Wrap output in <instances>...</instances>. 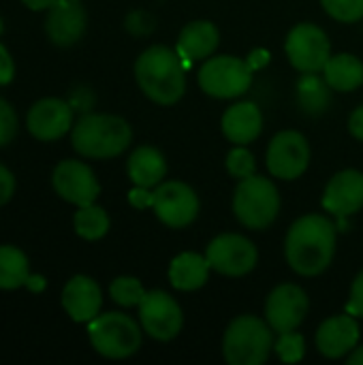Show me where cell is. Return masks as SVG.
I'll return each instance as SVG.
<instances>
[{"label": "cell", "mask_w": 363, "mask_h": 365, "mask_svg": "<svg viewBox=\"0 0 363 365\" xmlns=\"http://www.w3.org/2000/svg\"><path fill=\"white\" fill-rule=\"evenodd\" d=\"M276 355L280 357V361L285 364H300L306 355V342L304 336L297 331H285L278 334V342H276Z\"/></svg>", "instance_id": "cell-29"}, {"label": "cell", "mask_w": 363, "mask_h": 365, "mask_svg": "<svg viewBox=\"0 0 363 365\" xmlns=\"http://www.w3.org/2000/svg\"><path fill=\"white\" fill-rule=\"evenodd\" d=\"M53 190L68 203L81 207L90 205L101 195V184L94 171L81 160H62L56 165L51 175Z\"/></svg>", "instance_id": "cell-14"}, {"label": "cell", "mask_w": 363, "mask_h": 365, "mask_svg": "<svg viewBox=\"0 0 363 365\" xmlns=\"http://www.w3.org/2000/svg\"><path fill=\"white\" fill-rule=\"evenodd\" d=\"M252 68L246 60L235 56H216L203 62L199 71V86L208 96L235 98L248 92L252 83Z\"/></svg>", "instance_id": "cell-7"}, {"label": "cell", "mask_w": 363, "mask_h": 365, "mask_svg": "<svg viewBox=\"0 0 363 365\" xmlns=\"http://www.w3.org/2000/svg\"><path fill=\"white\" fill-rule=\"evenodd\" d=\"M325 77H319L317 73H304L297 81V103L308 115H321L329 103L332 92Z\"/></svg>", "instance_id": "cell-25"}, {"label": "cell", "mask_w": 363, "mask_h": 365, "mask_svg": "<svg viewBox=\"0 0 363 365\" xmlns=\"http://www.w3.org/2000/svg\"><path fill=\"white\" fill-rule=\"evenodd\" d=\"M227 171L237 178V180H244V178H250L255 175L257 171V163H255V156L250 150H246L244 145H235L229 156H227Z\"/></svg>", "instance_id": "cell-31"}, {"label": "cell", "mask_w": 363, "mask_h": 365, "mask_svg": "<svg viewBox=\"0 0 363 365\" xmlns=\"http://www.w3.org/2000/svg\"><path fill=\"white\" fill-rule=\"evenodd\" d=\"M152 210L163 225L171 229H182V227H188L197 218L199 199L188 184L173 180V182H165L156 186Z\"/></svg>", "instance_id": "cell-12"}, {"label": "cell", "mask_w": 363, "mask_h": 365, "mask_svg": "<svg viewBox=\"0 0 363 365\" xmlns=\"http://www.w3.org/2000/svg\"><path fill=\"white\" fill-rule=\"evenodd\" d=\"M274 349V329L270 323L244 314L231 321L223 338V355L231 365H261Z\"/></svg>", "instance_id": "cell-4"}, {"label": "cell", "mask_w": 363, "mask_h": 365, "mask_svg": "<svg viewBox=\"0 0 363 365\" xmlns=\"http://www.w3.org/2000/svg\"><path fill=\"white\" fill-rule=\"evenodd\" d=\"M0 32H2V19H0Z\"/></svg>", "instance_id": "cell-44"}, {"label": "cell", "mask_w": 363, "mask_h": 365, "mask_svg": "<svg viewBox=\"0 0 363 365\" xmlns=\"http://www.w3.org/2000/svg\"><path fill=\"white\" fill-rule=\"evenodd\" d=\"M73 227H75V233L79 237H83L88 242H96V240L107 235V231H109V216L96 203L81 205L75 212V216H73Z\"/></svg>", "instance_id": "cell-27"}, {"label": "cell", "mask_w": 363, "mask_h": 365, "mask_svg": "<svg viewBox=\"0 0 363 365\" xmlns=\"http://www.w3.org/2000/svg\"><path fill=\"white\" fill-rule=\"evenodd\" d=\"M186 71L188 66L178 49L165 45L148 47L135 62V77L141 92L158 105H173L182 98Z\"/></svg>", "instance_id": "cell-2"}, {"label": "cell", "mask_w": 363, "mask_h": 365, "mask_svg": "<svg viewBox=\"0 0 363 365\" xmlns=\"http://www.w3.org/2000/svg\"><path fill=\"white\" fill-rule=\"evenodd\" d=\"M347 361H349V365H363V346H355Z\"/></svg>", "instance_id": "cell-43"}, {"label": "cell", "mask_w": 363, "mask_h": 365, "mask_svg": "<svg viewBox=\"0 0 363 365\" xmlns=\"http://www.w3.org/2000/svg\"><path fill=\"white\" fill-rule=\"evenodd\" d=\"M223 133L235 145L252 143L263 130V115L255 103H237L229 107L223 115Z\"/></svg>", "instance_id": "cell-20"}, {"label": "cell", "mask_w": 363, "mask_h": 365, "mask_svg": "<svg viewBox=\"0 0 363 365\" xmlns=\"http://www.w3.org/2000/svg\"><path fill=\"white\" fill-rule=\"evenodd\" d=\"M310 165V143L297 130L278 133L267 148V169L274 178L297 180Z\"/></svg>", "instance_id": "cell-10"}, {"label": "cell", "mask_w": 363, "mask_h": 365, "mask_svg": "<svg viewBox=\"0 0 363 365\" xmlns=\"http://www.w3.org/2000/svg\"><path fill=\"white\" fill-rule=\"evenodd\" d=\"M141 329L137 321L122 312L98 314L88 325L92 349L107 359H126L141 346Z\"/></svg>", "instance_id": "cell-6"}, {"label": "cell", "mask_w": 363, "mask_h": 365, "mask_svg": "<svg viewBox=\"0 0 363 365\" xmlns=\"http://www.w3.org/2000/svg\"><path fill=\"white\" fill-rule=\"evenodd\" d=\"M154 19L152 15H148L145 11H133L128 17H126V30L135 36H145L154 30Z\"/></svg>", "instance_id": "cell-33"}, {"label": "cell", "mask_w": 363, "mask_h": 365, "mask_svg": "<svg viewBox=\"0 0 363 365\" xmlns=\"http://www.w3.org/2000/svg\"><path fill=\"white\" fill-rule=\"evenodd\" d=\"M47 11L49 13L45 21V32L53 45L71 47L83 36L88 15L79 0H56Z\"/></svg>", "instance_id": "cell-16"}, {"label": "cell", "mask_w": 363, "mask_h": 365, "mask_svg": "<svg viewBox=\"0 0 363 365\" xmlns=\"http://www.w3.org/2000/svg\"><path fill=\"white\" fill-rule=\"evenodd\" d=\"M128 203L137 210H145V207H152L154 203V192H150V188H143V186H135L131 192H128Z\"/></svg>", "instance_id": "cell-35"}, {"label": "cell", "mask_w": 363, "mask_h": 365, "mask_svg": "<svg viewBox=\"0 0 363 365\" xmlns=\"http://www.w3.org/2000/svg\"><path fill=\"white\" fill-rule=\"evenodd\" d=\"M139 321L143 331L160 342L173 340L184 325V317L178 302L165 291L145 293L143 302L139 304Z\"/></svg>", "instance_id": "cell-11"}, {"label": "cell", "mask_w": 363, "mask_h": 365, "mask_svg": "<svg viewBox=\"0 0 363 365\" xmlns=\"http://www.w3.org/2000/svg\"><path fill=\"white\" fill-rule=\"evenodd\" d=\"M323 207L338 218L357 214L363 207V173L355 169L336 173L323 192Z\"/></svg>", "instance_id": "cell-17"}, {"label": "cell", "mask_w": 363, "mask_h": 365, "mask_svg": "<svg viewBox=\"0 0 363 365\" xmlns=\"http://www.w3.org/2000/svg\"><path fill=\"white\" fill-rule=\"evenodd\" d=\"M349 130H351V135H353L355 139L363 141V105L362 107H357V109L351 113V118H349Z\"/></svg>", "instance_id": "cell-39"}, {"label": "cell", "mask_w": 363, "mask_h": 365, "mask_svg": "<svg viewBox=\"0 0 363 365\" xmlns=\"http://www.w3.org/2000/svg\"><path fill=\"white\" fill-rule=\"evenodd\" d=\"M26 126L34 139L56 141L73 128V107L62 98H41L30 107Z\"/></svg>", "instance_id": "cell-15"}, {"label": "cell", "mask_w": 363, "mask_h": 365, "mask_svg": "<svg viewBox=\"0 0 363 365\" xmlns=\"http://www.w3.org/2000/svg\"><path fill=\"white\" fill-rule=\"evenodd\" d=\"M289 62L302 73H319L325 68L327 60L332 58V45L325 34L315 24H300L295 26L285 43Z\"/></svg>", "instance_id": "cell-9"}, {"label": "cell", "mask_w": 363, "mask_h": 365, "mask_svg": "<svg viewBox=\"0 0 363 365\" xmlns=\"http://www.w3.org/2000/svg\"><path fill=\"white\" fill-rule=\"evenodd\" d=\"M17 133V115L9 101L0 96V148L11 143V139Z\"/></svg>", "instance_id": "cell-32"}, {"label": "cell", "mask_w": 363, "mask_h": 365, "mask_svg": "<svg viewBox=\"0 0 363 365\" xmlns=\"http://www.w3.org/2000/svg\"><path fill=\"white\" fill-rule=\"evenodd\" d=\"M246 62L250 64V68H252V71L263 68V66L270 62V51H265V49H255V51L246 58Z\"/></svg>", "instance_id": "cell-40"}, {"label": "cell", "mask_w": 363, "mask_h": 365, "mask_svg": "<svg viewBox=\"0 0 363 365\" xmlns=\"http://www.w3.org/2000/svg\"><path fill=\"white\" fill-rule=\"evenodd\" d=\"M235 218L252 231H263L274 225L280 212V192L276 184L261 175L240 180L233 195Z\"/></svg>", "instance_id": "cell-5"}, {"label": "cell", "mask_w": 363, "mask_h": 365, "mask_svg": "<svg viewBox=\"0 0 363 365\" xmlns=\"http://www.w3.org/2000/svg\"><path fill=\"white\" fill-rule=\"evenodd\" d=\"M210 263L197 252H182L169 265V282L178 291H197L210 280Z\"/></svg>", "instance_id": "cell-23"}, {"label": "cell", "mask_w": 363, "mask_h": 365, "mask_svg": "<svg viewBox=\"0 0 363 365\" xmlns=\"http://www.w3.org/2000/svg\"><path fill=\"white\" fill-rule=\"evenodd\" d=\"M126 169H128V178L133 180L135 186L156 188L163 182V178L167 175V160L156 148L141 145L131 154Z\"/></svg>", "instance_id": "cell-22"}, {"label": "cell", "mask_w": 363, "mask_h": 365, "mask_svg": "<svg viewBox=\"0 0 363 365\" xmlns=\"http://www.w3.org/2000/svg\"><path fill=\"white\" fill-rule=\"evenodd\" d=\"M220 32L212 21H190L182 28L180 38H178V53L182 56L184 64L190 66L193 60H203L214 53L218 47Z\"/></svg>", "instance_id": "cell-21"}, {"label": "cell", "mask_w": 363, "mask_h": 365, "mask_svg": "<svg viewBox=\"0 0 363 365\" xmlns=\"http://www.w3.org/2000/svg\"><path fill=\"white\" fill-rule=\"evenodd\" d=\"M359 344V325L353 314H338L321 323L317 331V349L327 359H340Z\"/></svg>", "instance_id": "cell-18"}, {"label": "cell", "mask_w": 363, "mask_h": 365, "mask_svg": "<svg viewBox=\"0 0 363 365\" xmlns=\"http://www.w3.org/2000/svg\"><path fill=\"white\" fill-rule=\"evenodd\" d=\"M28 9H32V11H45V9H49L56 0H21Z\"/></svg>", "instance_id": "cell-41"}, {"label": "cell", "mask_w": 363, "mask_h": 365, "mask_svg": "<svg viewBox=\"0 0 363 365\" xmlns=\"http://www.w3.org/2000/svg\"><path fill=\"white\" fill-rule=\"evenodd\" d=\"M71 107L73 109H77V111H90V107H92V103H94V96H92V92L88 90V88H77L75 92H73V96H71Z\"/></svg>", "instance_id": "cell-38"}, {"label": "cell", "mask_w": 363, "mask_h": 365, "mask_svg": "<svg viewBox=\"0 0 363 365\" xmlns=\"http://www.w3.org/2000/svg\"><path fill=\"white\" fill-rule=\"evenodd\" d=\"M109 295L111 299L122 306V308H133V306H139L145 297V289L143 284L133 278V276H120L111 282L109 287Z\"/></svg>", "instance_id": "cell-28"}, {"label": "cell", "mask_w": 363, "mask_h": 365, "mask_svg": "<svg viewBox=\"0 0 363 365\" xmlns=\"http://www.w3.org/2000/svg\"><path fill=\"white\" fill-rule=\"evenodd\" d=\"M30 276L28 257L15 246H0V289L13 291L26 287Z\"/></svg>", "instance_id": "cell-26"}, {"label": "cell", "mask_w": 363, "mask_h": 365, "mask_svg": "<svg viewBox=\"0 0 363 365\" xmlns=\"http://www.w3.org/2000/svg\"><path fill=\"white\" fill-rule=\"evenodd\" d=\"M103 293L90 276H73L62 291V308L75 323H90L98 317Z\"/></svg>", "instance_id": "cell-19"}, {"label": "cell", "mask_w": 363, "mask_h": 365, "mask_svg": "<svg viewBox=\"0 0 363 365\" xmlns=\"http://www.w3.org/2000/svg\"><path fill=\"white\" fill-rule=\"evenodd\" d=\"M133 141L126 120L109 113H86L71 128L73 150L83 158H116Z\"/></svg>", "instance_id": "cell-3"}, {"label": "cell", "mask_w": 363, "mask_h": 365, "mask_svg": "<svg viewBox=\"0 0 363 365\" xmlns=\"http://www.w3.org/2000/svg\"><path fill=\"white\" fill-rule=\"evenodd\" d=\"M323 77L336 92H353L363 83V62L353 53L332 56L323 68Z\"/></svg>", "instance_id": "cell-24"}, {"label": "cell", "mask_w": 363, "mask_h": 365, "mask_svg": "<svg viewBox=\"0 0 363 365\" xmlns=\"http://www.w3.org/2000/svg\"><path fill=\"white\" fill-rule=\"evenodd\" d=\"M13 192H15V178L4 165H0V205L9 203Z\"/></svg>", "instance_id": "cell-37"}, {"label": "cell", "mask_w": 363, "mask_h": 365, "mask_svg": "<svg viewBox=\"0 0 363 365\" xmlns=\"http://www.w3.org/2000/svg\"><path fill=\"white\" fill-rule=\"evenodd\" d=\"M336 252V227L321 214H308L295 220L287 233V263L300 276L323 274Z\"/></svg>", "instance_id": "cell-1"}, {"label": "cell", "mask_w": 363, "mask_h": 365, "mask_svg": "<svg viewBox=\"0 0 363 365\" xmlns=\"http://www.w3.org/2000/svg\"><path fill=\"white\" fill-rule=\"evenodd\" d=\"M15 77V64H13V58L9 53V49L0 43V86H6L11 83Z\"/></svg>", "instance_id": "cell-36"}, {"label": "cell", "mask_w": 363, "mask_h": 365, "mask_svg": "<svg viewBox=\"0 0 363 365\" xmlns=\"http://www.w3.org/2000/svg\"><path fill=\"white\" fill-rule=\"evenodd\" d=\"M310 310L306 291L297 284L276 287L265 302V319L276 334L295 331Z\"/></svg>", "instance_id": "cell-13"}, {"label": "cell", "mask_w": 363, "mask_h": 365, "mask_svg": "<svg viewBox=\"0 0 363 365\" xmlns=\"http://www.w3.org/2000/svg\"><path fill=\"white\" fill-rule=\"evenodd\" d=\"M26 287L32 289V291H41V289H45V280L41 276H28Z\"/></svg>", "instance_id": "cell-42"}, {"label": "cell", "mask_w": 363, "mask_h": 365, "mask_svg": "<svg viewBox=\"0 0 363 365\" xmlns=\"http://www.w3.org/2000/svg\"><path fill=\"white\" fill-rule=\"evenodd\" d=\"M205 259L210 267L216 269L218 274L229 278H240L255 269L259 261V252L248 237H242L237 233H225L208 244Z\"/></svg>", "instance_id": "cell-8"}, {"label": "cell", "mask_w": 363, "mask_h": 365, "mask_svg": "<svg viewBox=\"0 0 363 365\" xmlns=\"http://www.w3.org/2000/svg\"><path fill=\"white\" fill-rule=\"evenodd\" d=\"M347 312L353 314L355 319H363V269L359 272V276L353 280L351 295H349V302H347Z\"/></svg>", "instance_id": "cell-34"}, {"label": "cell", "mask_w": 363, "mask_h": 365, "mask_svg": "<svg viewBox=\"0 0 363 365\" xmlns=\"http://www.w3.org/2000/svg\"><path fill=\"white\" fill-rule=\"evenodd\" d=\"M325 13L342 24H355L363 17V0H321Z\"/></svg>", "instance_id": "cell-30"}]
</instances>
